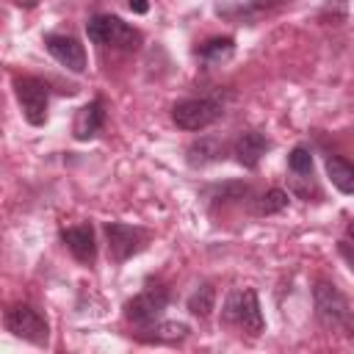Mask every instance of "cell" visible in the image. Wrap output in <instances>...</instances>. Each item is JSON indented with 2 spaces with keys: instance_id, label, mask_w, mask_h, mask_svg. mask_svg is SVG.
Masks as SVG:
<instances>
[{
  "instance_id": "5b68a950",
  "label": "cell",
  "mask_w": 354,
  "mask_h": 354,
  "mask_svg": "<svg viewBox=\"0 0 354 354\" xmlns=\"http://www.w3.org/2000/svg\"><path fill=\"white\" fill-rule=\"evenodd\" d=\"M14 94H17V102L22 108L25 122L33 124V127H41L47 122V108H50V86H47V80L33 77V75L14 77Z\"/></svg>"
},
{
  "instance_id": "ba28073f",
  "label": "cell",
  "mask_w": 354,
  "mask_h": 354,
  "mask_svg": "<svg viewBox=\"0 0 354 354\" xmlns=\"http://www.w3.org/2000/svg\"><path fill=\"white\" fill-rule=\"evenodd\" d=\"M169 304V290L160 282H147L141 288V293H136L127 304H124V318L136 326H149L160 318V313Z\"/></svg>"
},
{
  "instance_id": "ffe728a7",
  "label": "cell",
  "mask_w": 354,
  "mask_h": 354,
  "mask_svg": "<svg viewBox=\"0 0 354 354\" xmlns=\"http://www.w3.org/2000/svg\"><path fill=\"white\" fill-rule=\"evenodd\" d=\"M246 194H249V185L246 183H224V185L216 188V194L210 199H213V205H227V202L243 199Z\"/></svg>"
},
{
  "instance_id": "603a6c76",
  "label": "cell",
  "mask_w": 354,
  "mask_h": 354,
  "mask_svg": "<svg viewBox=\"0 0 354 354\" xmlns=\"http://www.w3.org/2000/svg\"><path fill=\"white\" fill-rule=\"evenodd\" d=\"M127 6H130V11H136V14H147V11H149V3H147V0H127Z\"/></svg>"
},
{
  "instance_id": "9a60e30c",
  "label": "cell",
  "mask_w": 354,
  "mask_h": 354,
  "mask_svg": "<svg viewBox=\"0 0 354 354\" xmlns=\"http://www.w3.org/2000/svg\"><path fill=\"white\" fill-rule=\"evenodd\" d=\"M326 174L340 194H354V163L340 155H326Z\"/></svg>"
},
{
  "instance_id": "4fadbf2b",
  "label": "cell",
  "mask_w": 354,
  "mask_h": 354,
  "mask_svg": "<svg viewBox=\"0 0 354 354\" xmlns=\"http://www.w3.org/2000/svg\"><path fill=\"white\" fill-rule=\"evenodd\" d=\"M224 152H227V147H224L221 138H216V136H199V138H194V141L188 144L185 160H188V166H194V169H205V166L221 160Z\"/></svg>"
},
{
  "instance_id": "52a82bcc",
  "label": "cell",
  "mask_w": 354,
  "mask_h": 354,
  "mask_svg": "<svg viewBox=\"0 0 354 354\" xmlns=\"http://www.w3.org/2000/svg\"><path fill=\"white\" fill-rule=\"evenodd\" d=\"M313 304H315V315H318L321 326H326V329L346 326V321L351 315L348 299L340 293L337 285H332L326 279H318L315 282V288H313Z\"/></svg>"
},
{
  "instance_id": "e0dca14e",
  "label": "cell",
  "mask_w": 354,
  "mask_h": 354,
  "mask_svg": "<svg viewBox=\"0 0 354 354\" xmlns=\"http://www.w3.org/2000/svg\"><path fill=\"white\" fill-rule=\"evenodd\" d=\"M288 169L293 180H313V152L307 144H296L288 155Z\"/></svg>"
},
{
  "instance_id": "8fae6325",
  "label": "cell",
  "mask_w": 354,
  "mask_h": 354,
  "mask_svg": "<svg viewBox=\"0 0 354 354\" xmlns=\"http://www.w3.org/2000/svg\"><path fill=\"white\" fill-rule=\"evenodd\" d=\"M105 124V102L97 97L91 102H86L77 113H75V122H72V136L77 141H88L94 138Z\"/></svg>"
},
{
  "instance_id": "9c48e42d",
  "label": "cell",
  "mask_w": 354,
  "mask_h": 354,
  "mask_svg": "<svg viewBox=\"0 0 354 354\" xmlns=\"http://www.w3.org/2000/svg\"><path fill=\"white\" fill-rule=\"evenodd\" d=\"M44 47L47 53L69 72L80 75L86 69V50L83 44L75 39V36H66V33H47L44 36Z\"/></svg>"
},
{
  "instance_id": "d6986e66",
  "label": "cell",
  "mask_w": 354,
  "mask_h": 354,
  "mask_svg": "<svg viewBox=\"0 0 354 354\" xmlns=\"http://www.w3.org/2000/svg\"><path fill=\"white\" fill-rule=\"evenodd\" d=\"M288 202H290L288 191H282V188H268L266 194H260V196L254 199V213H257V216H274V213H282V210L288 207Z\"/></svg>"
},
{
  "instance_id": "7402d4cb",
  "label": "cell",
  "mask_w": 354,
  "mask_h": 354,
  "mask_svg": "<svg viewBox=\"0 0 354 354\" xmlns=\"http://www.w3.org/2000/svg\"><path fill=\"white\" fill-rule=\"evenodd\" d=\"M282 0H249V8H254V11H268V8H274V6H279Z\"/></svg>"
},
{
  "instance_id": "ac0fdd59",
  "label": "cell",
  "mask_w": 354,
  "mask_h": 354,
  "mask_svg": "<svg viewBox=\"0 0 354 354\" xmlns=\"http://www.w3.org/2000/svg\"><path fill=\"white\" fill-rule=\"evenodd\" d=\"M188 313L191 315H196V318H207L210 313H213V307H216V290H213V285H207V282H202L191 296H188Z\"/></svg>"
},
{
  "instance_id": "6da1fadb",
  "label": "cell",
  "mask_w": 354,
  "mask_h": 354,
  "mask_svg": "<svg viewBox=\"0 0 354 354\" xmlns=\"http://www.w3.org/2000/svg\"><path fill=\"white\" fill-rule=\"evenodd\" d=\"M86 33H88V41H94L100 47H111V50L130 53L141 44V33L113 14H94L86 22Z\"/></svg>"
},
{
  "instance_id": "cb8c5ba5",
  "label": "cell",
  "mask_w": 354,
  "mask_h": 354,
  "mask_svg": "<svg viewBox=\"0 0 354 354\" xmlns=\"http://www.w3.org/2000/svg\"><path fill=\"white\" fill-rule=\"evenodd\" d=\"M346 329H348V335H354V310H351V315H348V321H346Z\"/></svg>"
},
{
  "instance_id": "277c9868",
  "label": "cell",
  "mask_w": 354,
  "mask_h": 354,
  "mask_svg": "<svg viewBox=\"0 0 354 354\" xmlns=\"http://www.w3.org/2000/svg\"><path fill=\"white\" fill-rule=\"evenodd\" d=\"M6 329L19 337V340H28L33 346H47L50 340V324L47 318L28 301H17L6 310Z\"/></svg>"
},
{
  "instance_id": "2e32d148",
  "label": "cell",
  "mask_w": 354,
  "mask_h": 354,
  "mask_svg": "<svg viewBox=\"0 0 354 354\" xmlns=\"http://www.w3.org/2000/svg\"><path fill=\"white\" fill-rule=\"evenodd\" d=\"M232 53H235L232 36H213V39H207V41H202V44L196 47V55H199V61H205V64L227 61Z\"/></svg>"
},
{
  "instance_id": "44dd1931",
  "label": "cell",
  "mask_w": 354,
  "mask_h": 354,
  "mask_svg": "<svg viewBox=\"0 0 354 354\" xmlns=\"http://www.w3.org/2000/svg\"><path fill=\"white\" fill-rule=\"evenodd\" d=\"M337 252H340V257L348 263V268L354 271V243H351V241H340V243H337Z\"/></svg>"
},
{
  "instance_id": "7a4b0ae2",
  "label": "cell",
  "mask_w": 354,
  "mask_h": 354,
  "mask_svg": "<svg viewBox=\"0 0 354 354\" xmlns=\"http://www.w3.org/2000/svg\"><path fill=\"white\" fill-rule=\"evenodd\" d=\"M221 113H224V102L218 97H185V100L174 102L171 122L180 130L199 133V130L210 127L213 122H218Z\"/></svg>"
},
{
  "instance_id": "7c38bea8",
  "label": "cell",
  "mask_w": 354,
  "mask_h": 354,
  "mask_svg": "<svg viewBox=\"0 0 354 354\" xmlns=\"http://www.w3.org/2000/svg\"><path fill=\"white\" fill-rule=\"evenodd\" d=\"M268 138L263 136V133H257V130H246V133H241L238 136V141L232 144V155H235V160L243 166V169H257V163H260V158L268 152Z\"/></svg>"
},
{
  "instance_id": "5bb4252c",
  "label": "cell",
  "mask_w": 354,
  "mask_h": 354,
  "mask_svg": "<svg viewBox=\"0 0 354 354\" xmlns=\"http://www.w3.org/2000/svg\"><path fill=\"white\" fill-rule=\"evenodd\" d=\"M188 326L180 321H163V324H149L144 326V332L138 335V340L144 343H180L188 337Z\"/></svg>"
},
{
  "instance_id": "3957f363",
  "label": "cell",
  "mask_w": 354,
  "mask_h": 354,
  "mask_svg": "<svg viewBox=\"0 0 354 354\" xmlns=\"http://www.w3.org/2000/svg\"><path fill=\"white\" fill-rule=\"evenodd\" d=\"M221 318H224V324H230L235 329H243L249 335H260L263 326H266L254 288H235V290H230V296L224 301V310H221Z\"/></svg>"
},
{
  "instance_id": "d4e9b609",
  "label": "cell",
  "mask_w": 354,
  "mask_h": 354,
  "mask_svg": "<svg viewBox=\"0 0 354 354\" xmlns=\"http://www.w3.org/2000/svg\"><path fill=\"white\" fill-rule=\"evenodd\" d=\"M346 235H348V238H351V241H354V218H351V221H348V227H346Z\"/></svg>"
},
{
  "instance_id": "30bf717a",
  "label": "cell",
  "mask_w": 354,
  "mask_h": 354,
  "mask_svg": "<svg viewBox=\"0 0 354 354\" xmlns=\"http://www.w3.org/2000/svg\"><path fill=\"white\" fill-rule=\"evenodd\" d=\"M61 241H64V246L72 252L75 260H80V263H94V257H97V238H94V227H91V224L64 227V230H61Z\"/></svg>"
},
{
  "instance_id": "8992f818",
  "label": "cell",
  "mask_w": 354,
  "mask_h": 354,
  "mask_svg": "<svg viewBox=\"0 0 354 354\" xmlns=\"http://www.w3.org/2000/svg\"><path fill=\"white\" fill-rule=\"evenodd\" d=\"M105 238H108V252L113 263H124L133 254H138L141 249H147V243L152 241V232L138 227V224H124V221H108L105 224Z\"/></svg>"
}]
</instances>
